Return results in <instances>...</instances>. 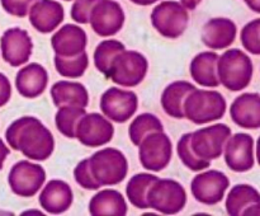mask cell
<instances>
[{"instance_id": "obj_37", "label": "cell", "mask_w": 260, "mask_h": 216, "mask_svg": "<svg viewBox=\"0 0 260 216\" xmlns=\"http://www.w3.org/2000/svg\"><path fill=\"white\" fill-rule=\"evenodd\" d=\"M37 0H0L2 7L8 14L13 17L24 18L29 13L30 7H32Z\"/></svg>"}, {"instance_id": "obj_1", "label": "cell", "mask_w": 260, "mask_h": 216, "mask_svg": "<svg viewBox=\"0 0 260 216\" xmlns=\"http://www.w3.org/2000/svg\"><path fill=\"white\" fill-rule=\"evenodd\" d=\"M5 139L13 150L37 162L47 160L55 149L52 132L32 116L20 117L12 122L5 131Z\"/></svg>"}, {"instance_id": "obj_13", "label": "cell", "mask_w": 260, "mask_h": 216, "mask_svg": "<svg viewBox=\"0 0 260 216\" xmlns=\"http://www.w3.org/2000/svg\"><path fill=\"white\" fill-rule=\"evenodd\" d=\"M123 9L116 0H99L90 13V27L99 37H112L124 24Z\"/></svg>"}, {"instance_id": "obj_9", "label": "cell", "mask_w": 260, "mask_h": 216, "mask_svg": "<svg viewBox=\"0 0 260 216\" xmlns=\"http://www.w3.org/2000/svg\"><path fill=\"white\" fill-rule=\"evenodd\" d=\"M230 136L231 129L228 125L216 124L192 132L190 145L196 155L211 162L222 155Z\"/></svg>"}, {"instance_id": "obj_29", "label": "cell", "mask_w": 260, "mask_h": 216, "mask_svg": "<svg viewBox=\"0 0 260 216\" xmlns=\"http://www.w3.org/2000/svg\"><path fill=\"white\" fill-rule=\"evenodd\" d=\"M85 113L86 111L83 107H58V111L55 114L56 127L68 139H75L76 127H78L79 121L85 116Z\"/></svg>"}, {"instance_id": "obj_11", "label": "cell", "mask_w": 260, "mask_h": 216, "mask_svg": "<svg viewBox=\"0 0 260 216\" xmlns=\"http://www.w3.org/2000/svg\"><path fill=\"white\" fill-rule=\"evenodd\" d=\"M139 98L132 90L112 88L107 89L101 98V109L104 116L117 124H124L128 121L137 111Z\"/></svg>"}, {"instance_id": "obj_15", "label": "cell", "mask_w": 260, "mask_h": 216, "mask_svg": "<svg viewBox=\"0 0 260 216\" xmlns=\"http://www.w3.org/2000/svg\"><path fill=\"white\" fill-rule=\"evenodd\" d=\"M3 60L13 68H19L28 63L33 51L32 38L22 28H9L0 38Z\"/></svg>"}, {"instance_id": "obj_4", "label": "cell", "mask_w": 260, "mask_h": 216, "mask_svg": "<svg viewBox=\"0 0 260 216\" xmlns=\"http://www.w3.org/2000/svg\"><path fill=\"white\" fill-rule=\"evenodd\" d=\"M89 168L96 182L103 186H114L127 177L128 162L121 150L106 147L88 158Z\"/></svg>"}, {"instance_id": "obj_22", "label": "cell", "mask_w": 260, "mask_h": 216, "mask_svg": "<svg viewBox=\"0 0 260 216\" xmlns=\"http://www.w3.org/2000/svg\"><path fill=\"white\" fill-rule=\"evenodd\" d=\"M231 119L241 129H260V94L243 93L230 107Z\"/></svg>"}, {"instance_id": "obj_44", "label": "cell", "mask_w": 260, "mask_h": 216, "mask_svg": "<svg viewBox=\"0 0 260 216\" xmlns=\"http://www.w3.org/2000/svg\"><path fill=\"white\" fill-rule=\"evenodd\" d=\"M256 160H258V164L260 165V136L256 141Z\"/></svg>"}, {"instance_id": "obj_19", "label": "cell", "mask_w": 260, "mask_h": 216, "mask_svg": "<svg viewBox=\"0 0 260 216\" xmlns=\"http://www.w3.org/2000/svg\"><path fill=\"white\" fill-rule=\"evenodd\" d=\"M238 27L229 18H212L202 28V42L211 50H223L235 42Z\"/></svg>"}, {"instance_id": "obj_17", "label": "cell", "mask_w": 260, "mask_h": 216, "mask_svg": "<svg viewBox=\"0 0 260 216\" xmlns=\"http://www.w3.org/2000/svg\"><path fill=\"white\" fill-rule=\"evenodd\" d=\"M28 17L36 30L40 33H50L62 23L65 10L56 0H37L30 7Z\"/></svg>"}, {"instance_id": "obj_26", "label": "cell", "mask_w": 260, "mask_h": 216, "mask_svg": "<svg viewBox=\"0 0 260 216\" xmlns=\"http://www.w3.org/2000/svg\"><path fill=\"white\" fill-rule=\"evenodd\" d=\"M196 86L187 80H177L164 89L161 94V107L168 116L177 119L185 118L184 102Z\"/></svg>"}, {"instance_id": "obj_32", "label": "cell", "mask_w": 260, "mask_h": 216, "mask_svg": "<svg viewBox=\"0 0 260 216\" xmlns=\"http://www.w3.org/2000/svg\"><path fill=\"white\" fill-rule=\"evenodd\" d=\"M126 50L124 45L118 40H104L96 46L94 51V65L96 70L106 75L113 63L114 57Z\"/></svg>"}, {"instance_id": "obj_38", "label": "cell", "mask_w": 260, "mask_h": 216, "mask_svg": "<svg viewBox=\"0 0 260 216\" xmlns=\"http://www.w3.org/2000/svg\"><path fill=\"white\" fill-rule=\"evenodd\" d=\"M12 97V85L7 76L0 73V107L5 106Z\"/></svg>"}, {"instance_id": "obj_2", "label": "cell", "mask_w": 260, "mask_h": 216, "mask_svg": "<svg viewBox=\"0 0 260 216\" xmlns=\"http://www.w3.org/2000/svg\"><path fill=\"white\" fill-rule=\"evenodd\" d=\"M253 61L240 48H230L218 56L217 75L220 84L231 91H240L253 79Z\"/></svg>"}, {"instance_id": "obj_7", "label": "cell", "mask_w": 260, "mask_h": 216, "mask_svg": "<svg viewBox=\"0 0 260 216\" xmlns=\"http://www.w3.org/2000/svg\"><path fill=\"white\" fill-rule=\"evenodd\" d=\"M151 24L162 37L175 40L185 32L189 22L188 10L174 0H165L152 9Z\"/></svg>"}, {"instance_id": "obj_41", "label": "cell", "mask_w": 260, "mask_h": 216, "mask_svg": "<svg viewBox=\"0 0 260 216\" xmlns=\"http://www.w3.org/2000/svg\"><path fill=\"white\" fill-rule=\"evenodd\" d=\"M201 3H202V0H180V4L187 10H194Z\"/></svg>"}, {"instance_id": "obj_43", "label": "cell", "mask_w": 260, "mask_h": 216, "mask_svg": "<svg viewBox=\"0 0 260 216\" xmlns=\"http://www.w3.org/2000/svg\"><path fill=\"white\" fill-rule=\"evenodd\" d=\"M129 2H132L134 4H136V5H141V7H147V5H151L150 0H129Z\"/></svg>"}, {"instance_id": "obj_10", "label": "cell", "mask_w": 260, "mask_h": 216, "mask_svg": "<svg viewBox=\"0 0 260 216\" xmlns=\"http://www.w3.org/2000/svg\"><path fill=\"white\" fill-rule=\"evenodd\" d=\"M46 172L42 165L28 160L15 163L8 175L10 190L19 197H33L42 188Z\"/></svg>"}, {"instance_id": "obj_16", "label": "cell", "mask_w": 260, "mask_h": 216, "mask_svg": "<svg viewBox=\"0 0 260 216\" xmlns=\"http://www.w3.org/2000/svg\"><path fill=\"white\" fill-rule=\"evenodd\" d=\"M225 162L236 173L249 172L255 164L254 159V139L245 132H238L229 137L225 145Z\"/></svg>"}, {"instance_id": "obj_34", "label": "cell", "mask_w": 260, "mask_h": 216, "mask_svg": "<svg viewBox=\"0 0 260 216\" xmlns=\"http://www.w3.org/2000/svg\"><path fill=\"white\" fill-rule=\"evenodd\" d=\"M241 45L251 55H260V18L246 23L241 29Z\"/></svg>"}, {"instance_id": "obj_8", "label": "cell", "mask_w": 260, "mask_h": 216, "mask_svg": "<svg viewBox=\"0 0 260 216\" xmlns=\"http://www.w3.org/2000/svg\"><path fill=\"white\" fill-rule=\"evenodd\" d=\"M139 159L150 172H161L169 165L173 157V144L162 131L147 135L139 145Z\"/></svg>"}, {"instance_id": "obj_23", "label": "cell", "mask_w": 260, "mask_h": 216, "mask_svg": "<svg viewBox=\"0 0 260 216\" xmlns=\"http://www.w3.org/2000/svg\"><path fill=\"white\" fill-rule=\"evenodd\" d=\"M218 55L212 51H203L193 57L189 65V73L193 80L201 86L217 88L220 85L217 75Z\"/></svg>"}, {"instance_id": "obj_42", "label": "cell", "mask_w": 260, "mask_h": 216, "mask_svg": "<svg viewBox=\"0 0 260 216\" xmlns=\"http://www.w3.org/2000/svg\"><path fill=\"white\" fill-rule=\"evenodd\" d=\"M244 2L248 5L249 9L260 14V0H244Z\"/></svg>"}, {"instance_id": "obj_5", "label": "cell", "mask_w": 260, "mask_h": 216, "mask_svg": "<svg viewBox=\"0 0 260 216\" xmlns=\"http://www.w3.org/2000/svg\"><path fill=\"white\" fill-rule=\"evenodd\" d=\"M149 61L139 51L124 50L114 57L106 76L114 84L124 88H134L142 83L147 74Z\"/></svg>"}, {"instance_id": "obj_46", "label": "cell", "mask_w": 260, "mask_h": 216, "mask_svg": "<svg viewBox=\"0 0 260 216\" xmlns=\"http://www.w3.org/2000/svg\"><path fill=\"white\" fill-rule=\"evenodd\" d=\"M65 2H71V0H65Z\"/></svg>"}, {"instance_id": "obj_21", "label": "cell", "mask_w": 260, "mask_h": 216, "mask_svg": "<svg viewBox=\"0 0 260 216\" xmlns=\"http://www.w3.org/2000/svg\"><path fill=\"white\" fill-rule=\"evenodd\" d=\"M47 85L48 73L41 64H28L15 76V88L24 98L33 99L42 96Z\"/></svg>"}, {"instance_id": "obj_35", "label": "cell", "mask_w": 260, "mask_h": 216, "mask_svg": "<svg viewBox=\"0 0 260 216\" xmlns=\"http://www.w3.org/2000/svg\"><path fill=\"white\" fill-rule=\"evenodd\" d=\"M74 178H75L76 183H78L80 187H83L84 190L89 191H95L101 190L102 186L99 184L95 180V178L91 174V170L89 168L88 159H83L74 169Z\"/></svg>"}, {"instance_id": "obj_30", "label": "cell", "mask_w": 260, "mask_h": 216, "mask_svg": "<svg viewBox=\"0 0 260 216\" xmlns=\"http://www.w3.org/2000/svg\"><path fill=\"white\" fill-rule=\"evenodd\" d=\"M164 126L159 117L152 113H141L131 122L128 127L129 140L134 145L139 146L140 142L152 132L162 131Z\"/></svg>"}, {"instance_id": "obj_36", "label": "cell", "mask_w": 260, "mask_h": 216, "mask_svg": "<svg viewBox=\"0 0 260 216\" xmlns=\"http://www.w3.org/2000/svg\"><path fill=\"white\" fill-rule=\"evenodd\" d=\"M99 0H75L71 7V18L79 24H88L90 13Z\"/></svg>"}, {"instance_id": "obj_24", "label": "cell", "mask_w": 260, "mask_h": 216, "mask_svg": "<svg viewBox=\"0 0 260 216\" xmlns=\"http://www.w3.org/2000/svg\"><path fill=\"white\" fill-rule=\"evenodd\" d=\"M127 210L126 200L117 190H101L89 202L91 216H124Z\"/></svg>"}, {"instance_id": "obj_33", "label": "cell", "mask_w": 260, "mask_h": 216, "mask_svg": "<svg viewBox=\"0 0 260 216\" xmlns=\"http://www.w3.org/2000/svg\"><path fill=\"white\" fill-rule=\"evenodd\" d=\"M190 137H192V132H187L179 139L177 144L178 157L180 158L183 164L193 172H201L203 169H207L210 168L211 162L196 155L192 149V145H190Z\"/></svg>"}, {"instance_id": "obj_45", "label": "cell", "mask_w": 260, "mask_h": 216, "mask_svg": "<svg viewBox=\"0 0 260 216\" xmlns=\"http://www.w3.org/2000/svg\"><path fill=\"white\" fill-rule=\"evenodd\" d=\"M156 2H159V0H150V3H151V4H154V3H156Z\"/></svg>"}, {"instance_id": "obj_20", "label": "cell", "mask_w": 260, "mask_h": 216, "mask_svg": "<svg viewBox=\"0 0 260 216\" xmlns=\"http://www.w3.org/2000/svg\"><path fill=\"white\" fill-rule=\"evenodd\" d=\"M38 200L46 212L58 215L70 208L74 200L73 190L65 180L51 179L41 191Z\"/></svg>"}, {"instance_id": "obj_12", "label": "cell", "mask_w": 260, "mask_h": 216, "mask_svg": "<svg viewBox=\"0 0 260 216\" xmlns=\"http://www.w3.org/2000/svg\"><path fill=\"white\" fill-rule=\"evenodd\" d=\"M230 179L220 170L210 169L196 175L190 183L193 197L205 205H216L225 197Z\"/></svg>"}, {"instance_id": "obj_39", "label": "cell", "mask_w": 260, "mask_h": 216, "mask_svg": "<svg viewBox=\"0 0 260 216\" xmlns=\"http://www.w3.org/2000/svg\"><path fill=\"white\" fill-rule=\"evenodd\" d=\"M9 154H10V150L8 149V146L4 144V141L0 139V170L3 169V165H4L5 159H7V157Z\"/></svg>"}, {"instance_id": "obj_28", "label": "cell", "mask_w": 260, "mask_h": 216, "mask_svg": "<svg viewBox=\"0 0 260 216\" xmlns=\"http://www.w3.org/2000/svg\"><path fill=\"white\" fill-rule=\"evenodd\" d=\"M157 179L156 175L150 174V173H139L135 174L128 180L126 187L127 197H128L131 205H134L140 210H147L149 203H147V193L151 188L152 183Z\"/></svg>"}, {"instance_id": "obj_3", "label": "cell", "mask_w": 260, "mask_h": 216, "mask_svg": "<svg viewBox=\"0 0 260 216\" xmlns=\"http://www.w3.org/2000/svg\"><path fill=\"white\" fill-rule=\"evenodd\" d=\"M226 99L217 90L196 88L190 91L184 102L185 118L196 125L210 124L222 118L226 113Z\"/></svg>"}, {"instance_id": "obj_40", "label": "cell", "mask_w": 260, "mask_h": 216, "mask_svg": "<svg viewBox=\"0 0 260 216\" xmlns=\"http://www.w3.org/2000/svg\"><path fill=\"white\" fill-rule=\"evenodd\" d=\"M243 215L244 216H256V215H260V202L254 203V205L249 206V207L246 208L245 211H244Z\"/></svg>"}, {"instance_id": "obj_14", "label": "cell", "mask_w": 260, "mask_h": 216, "mask_svg": "<svg viewBox=\"0 0 260 216\" xmlns=\"http://www.w3.org/2000/svg\"><path fill=\"white\" fill-rule=\"evenodd\" d=\"M114 135V127L111 119L102 114L85 113L76 127L75 139L89 147H99L108 144Z\"/></svg>"}, {"instance_id": "obj_27", "label": "cell", "mask_w": 260, "mask_h": 216, "mask_svg": "<svg viewBox=\"0 0 260 216\" xmlns=\"http://www.w3.org/2000/svg\"><path fill=\"white\" fill-rule=\"evenodd\" d=\"M258 202H260V193L255 187L245 183L236 184L226 198V212L231 216H240L249 206Z\"/></svg>"}, {"instance_id": "obj_31", "label": "cell", "mask_w": 260, "mask_h": 216, "mask_svg": "<svg viewBox=\"0 0 260 216\" xmlns=\"http://www.w3.org/2000/svg\"><path fill=\"white\" fill-rule=\"evenodd\" d=\"M56 71L63 78H81L85 74L86 69L89 68V56L84 52L73 57H62V56L55 55L53 58Z\"/></svg>"}, {"instance_id": "obj_18", "label": "cell", "mask_w": 260, "mask_h": 216, "mask_svg": "<svg viewBox=\"0 0 260 216\" xmlns=\"http://www.w3.org/2000/svg\"><path fill=\"white\" fill-rule=\"evenodd\" d=\"M88 37L85 30L76 24H65L51 37L55 55L73 57L85 51Z\"/></svg>"}, {"instance_id": "obj_25", "label": "cell", "mask_w": 260, "mask_h": 216, "mask_svg": "<svg viewBox=\"0 0 260 216\" xmlns=\"http://www.w3.org/2000/svg\"><path fill=\"white\" fill-rule=\"evenodd\" d=\"M51 98L56 107L75 106L86 108L89 104V93L85 85L78 81L58 80L51 88Z\"/></svg>"}, {"instance_id": "obj_6", "label": "cell", "mask_w": 260, "mask_h": 216, "mask_svg": "<svg viewBox=\"0 0 260 216\" xmlns=\"http://www.w3.org/2000/svg\"><path fill=\"white\" fill-rule=\"evenodd\" d=\"M149 208L164 215H175L184 208L187 192L179 182L174 179H160L152 183L147 193Z\"/></svg>"}]
</instances>
